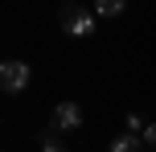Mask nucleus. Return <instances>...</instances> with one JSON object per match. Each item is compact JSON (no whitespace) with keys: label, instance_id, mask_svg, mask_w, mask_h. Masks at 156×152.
<instances>
[{"label":"nucleus","instance_id":"obj_1","mask_svg":"<svg viewBox=\"0 0 156 152\" xmlns=\"http://www.w3.org/2000/svg\"><path fill=\"white\" fill-rule=\"evenodd\" d=\"M94 16H99V12H90V8L66 4V12H62V33H66V37H90V33H94Z\"/></svg>","mask_w":156,"mask_h":152},{"label":"nucleus","instance_id":"obj_2","mask_svg":"<svg viewBox=\"0 0 156 152\" xmlns=\"http://www.w3.org/2000/svg\"><path fill=\"white\" fill-rule=\"evenodd\" d=\"M33 70L21 62V58H8V62H0V87L8 90V95H21L25 87H29Z\"/></svg>","mask_w":156,"mask_h":152},{"label":"nucleus","instance_id":"obj_3","mask_svg":"<svg viewBox=\"0 0 156 152\" xmlns=\"http://www.w3.org/2000/svg\"><path fill=\"white\" fill-rule=\"evenodd\" d=\"M49 123H54V132H78L82 128V107L70 103V99H62L54 107V115H49Z\"/></svg>","mask_w":156,"mask_h":152},{"label":"nucleus","instance_id":"obj_4","mask_svg":"<svg viewBox=\"0 0 156 152\" xmlns=\"http://www.w3.org/2000/svg\"><path fill=\"white\" fill-rule=\"evenodd\" d=\"M127 8V0H94V12L99 16H119Z\"/></svg>","mask_w":156,"mask_h":152},{"label":"nucleus","instance_id":"obj_5","mask_svg":"<svg viewBox=\"0 0 156 152\" xmlns=\"http://www.w3.org/2000/svg\"><path fill=\"white\" fill-rule=\"evenodd\" d=\"M140 140H144V136H132V132H127V136L111 140V152H140Z\"/></svg>","mask_w":156,"mask_h":152},{"label":"nucleus","instance_id":"obj_6","mask_svg":"<svg viewBox=\"0 0 156 152\" xmlns=\"http://www.w3.org/2000/svg\"><path fill=\"white\" fill-rule=\"evenodd\" d=\"M41 152H66V148H62V144H58V140H54V136H45V140H41Z\"/></svg>","mask_w":156,"mask_h":152},{"label":"nucleus","instance_id":"obj_7","mask_svg":"<svg viewBox=\"0 0 156 152\" xmlns=\"http://www.w3.org/2000/svg\"><path fill=\"white\" fill-rule=\"evenodd\" d=\"M140 136H144V144H152V148H156V123H148V128H144Z\"/></svg>","mask_w":156,"mask_h":152},{"label":"nucleus","instance_id":"obj_8","mask_svg":"<svg viewBox=\"0 0 156 152\" xmlns=\"http://www.w3.org/2000/svg\"><path fill=\"white\" fill-rule=\"evenodd\" d=\"M66 4H70V0H66Z\"/></svg>","mask_w":156,"mask_h":152}]
</instances>
